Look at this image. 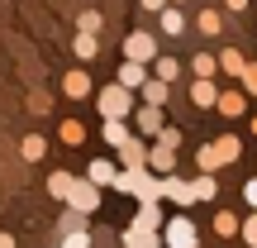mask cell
<instances>
[{"label":"cell","mask_w":257,"mask_h":248,"mask_svg":"<svg viewBox=\"0 0 257 248\" xmlns=\"http://www.w3.org/2000/svg\"><path fill=\"white\" fill-rule=\"evenodd\" d=\"M110 186H114V191H124V196H134L138 205H143V201H162V177L148 172V167H119Z\"/></svg>","instance_id":"6da1fadb"},{"label":"cell","mask_w":257,"mask_h":248,"mask_svg":"<svg viewBox=\"0 0 257 248\" xmlns=\"http://www.w3.org/2000/svg\"><path fill=\"white\" fill-rule=\"evenodd\" d=\"M95 110H100L105 120H128V115H134V91L119 86V81L100 86V91H95Z\"/></svg>","instance_id":"7a4b0ae2"},{"label":"cell","mask_w":257,"mask_h":248,"mask_svg":"<svg viewBox=\"0 0 257 248\" xmlns=\"http://www.w3.org/2000/svg\"><path fill=\"white\" fill-rule=\"evenodd\" d=\"M157 239H162V248H200V234H195L191 215H172V220H162Z\"/></svg>","instance_id":"3957f363"},{"label":"cell","mask_w":257,"mask_h":248,"mask_svg":"<svg viewBox=\"0 0 257 248\" xmlns=\"http://www.w3.org/2000/svg\"><path fill=\"white\" fill-rule=\"evenodd\" d=\"M62 205H72L76 215H95L100 210V186H95L91 177H72V191H67Z\"/></svg>","instance_id":"277c9868"},{"label":"cell","mask_w":257,"mask_h":248,"mask_svg":"<svg viewBox=\"0 0 257 248\" xmlns=\"http://www.w3.org/2000/svg\"><path fill=\"white\" fill-rule=\"evenodd\" d=\"M124 57L128 62H153L157 57V38L148 34V29H134V34L124 38Z\"/></svg>","instance_id":"5b68a950"},{"label":"cell","mask_w":257,"mask_h":248,"mask_svg":"<svg viewBox=\"0 0 257 248\" xmlns=\"http://www.w3.org/2000/svg\"><path fill=\"white\" fill-rule=\"evenodd\" d=\"M167 124L162 105H134V134L138 138H157V129Z\"/></svg>","instance_id":"8992f818"},{"label":"cell","mask_w":257,"mask_h":248,"mask_svg":"<svg viewBox=\"0 0 257 248\" xmlns=\"http://www.w3.org/2000/svg\"><path fill=\"white\" fill-rule=\"evenodd\" d=\"M119 167H148V138H138V134H128L119 148Z\"/></svg>","instance_id":"52a82bcc"},{"label":"cell","mask_w":257,"mask_h":248,"mask_svg":"<svg viewBox=\"0 0 257 248\" xmlns=\"http://www.w3.org/2000/svg\"><path fill=\"white\" fill-rule=\"evenodd\" d=\"M162 196H167V201H176L181 210H191V201H195V196H191V182H181V177H172V172H162Z\"/></svg>","instance_id":"ba28073f"},{"label":"cell","mask_w":257,"mask_h":248,"mask_svg":"<svg viewBox=\"0 0 257 248\" xmlns=\"http://www.w3.org/2000/svg\"><path fill=\"white\" fill-rule=\"evenodd\" d=\"M214 110H219L224 120H238V115L248 110V96H243V91H219V96H214Z\"/></svg>","instance_id":"9c48e42d"},{"label":"cell","mask_w":257,"mask_h":248,"mask_svg":"<svg viewBox=\"0 0 257 248\" xmlns=\"http://www.w3.org/2000/svg\"><path fill=\"white\" fill-rule=\"evenodd\" d=\"M148 172H176V148H167V143H153L148 148Z\"/></svg>","instance_id":"30bf717a"},{"label":"cell","mask_w":257,"mask_h":248,"mask_svg":"<svg viewBox=\"0 0 257 248\" xmlns=\"http://www.w3.org/2000/svg\"><path fill=\"white\" fill-rule=\"evenodd\" d=\"M128 229H143V234H157V229H162V210H157V201H143V205H138V215H134Z\"/></svg>","instance_id":"8fae6325"},{"label":"cell","mask_w":257,"mask_h":248,"mask_svg":"<svg viewBox=\"0 0 257 248\" xmlns=\"http://www.w3.org/2000/svg\"><path fill=\"white\" fill-rule=\"evenodd\" d=\"M214 96H219L214 76H195V81H191V105H200V110H214Z\"/></svg>","instance_id":"7c38bea8"},{"label":"cell","mask_w":257,"mask_h":248,"mask_svg":"<svg viewBox=\"0 0 257 248\" xmlns=\"http://www.w3.org/2000/svg\"><path fill=\"white\" fill-rule=\"evenodd\" d=\"M157 24H162V34H167V38L186 34V15H181V5H162V10H157Z\"/></svg>","instance_id":"4fadbf2b"},{"label":"cell","mask_w":257,"mask_h":248,"mask_svg":"<svg viewBox=\"0 0 257 248\" xmlns=\"http://www.w3.org/2000/svg\"><path fill=\"white\" fill-rule=\"evenodd\" d=\"M62 96H72V101H81V96H91V76H86L81 67H72V72L62 76Z\"/></svg>","instance_id":"5bb4252c"},{"label":"cell","mask_w":257,"mask_h":248,"mask_svg":"<svg viewBox=\"0 0 257 248\" xmlns=\"http://www.w3.org/2000/svg\"><path fill=\"white\" fill-rule=\"evenodd\" d=\"M148 76H153V72H148V62H128V57H124V67H119V86L138 91V86H143Z\"/></svg>","instance_id":"9a60e30c"},{"label":"cell","mask_w":257,"mask_h":248,"mask_svg":"<svg viewBox=\"0 0 257 248\" xmlns=\"http://www.w3.org/2000/svg\"><path fill=\"white\" fill-rule=\"evenodd\" d=\"M138 91H143V105H167V101H172V86H167V81H157V76H148Z\"/></svg>","instance_id":"2e32d148"},{"label":"cell","mask_w":257,"mask_h":248,"mask_svg":"<svg viewBox=\"0 0 257 248\" xmlns=\"http://www.w3.org/2000/svg\"><path fill=\"white\" fill-rule=\"evenodd\" d=\"M148 72H153L157 81H167V86H172L176 76H181V62H176V57H153V62H148Z\"/></svg>","instance_id":"e0dca14e"},{"label":"cell","mask_w":257,"mask_h":248,"mask_svg":"<svg viewBox=\"0 0 257 248\" xmlns=\"http://www.w3.org/2000/svg\"><path fill=\"white\" fill-rule=\"evenodd\" d=\"M114 172H119V167H114V162H110V157H95V162H91V167H86V177H91V182H95V186H100V191H105V186H110V182H114Z\"/></svg>","instance_id":"ac0fdd59"},{"label":"cell","mask_w":257,"mask_h":248,"mask_svg":"<svg viewBox=\"0 0 257 248\" xmlns=\"http://www.w3.org/2000/svg\"><path fill=\"white\" fill-rule=\"evenodd\" d=\"M224 162H229V157H224L214 143H200V153H195V167H200V172H219Z\"/></svg>","instance_id":"d6986e66"},{"label":"cell","mask_w":257,"mask_h":248,"mask_svg":"<svg viewBox=\"0 0 257 248\" xmlns=\"http://www.w3.org/2000/svg\"><path fill=\"white\" fill-rule=\"evenodd\" d=\"M195 29H200L205 38H219L224 34V15L219 10H200V15H195Z\"/></svg>","instance_id":"ffe728a7"},{"label":"cell","mask_w":257,"mask_h":248,"mask_svg":"<svg viewBox=\"0 0 257 248\" xmlns=\"http://www.w3.org/2000/svg\"><path fill=\"white\" fill-rule=\"evenodd\" d=\"M19 157H24V162H38V157H48V138H43V134H24V143H19Z\"/></svg>","instance_id":"44dd1931"},{"label":"cell","mask_w":257,"mask_h":248,"mask_svg":"<svg viewBox=\"0 0 257 248\" xmlns=\"http://www.w3.org/2000/svg\"><path fill=\"white\" fill-rule=\"evenodd\" d=\"M72 53H76V62H91V57L100 53V43H95V34H81V29H76V38H72Z\"/></svg>","instance_id":"7402d4cb"},{"label":"cell","mask_w":257,"mask_h":248,"mask_svg":"<svg viewBox=\"0 0 257 248\" xmlns=\"http://www.w3.org/2000/svg\"><path fill=\"white\" fill-rule=\"evenodd\" d=\"M191 196L195 201H214V196H219V182H214V172H200L191 182Z\"/></svg>","instance_id":"603a6c76"},{"label":"cell","mask_w":257,"mask_h":248,"mask_svg":"<svg viewBox=\"0 0 257 248\" xmlns=\"http://www.w3.org/2000/svg\"><path fill=\"white\" fill-rule=\"evenodd\" d=\"M100 138H105L110 148H119L124 138H128V124H124V120H105V124H100Z\"/></svg>","instance_id":"cb8c5ba5"},{"label":"cell","mask_w":257,"mask_h":248,"mask_svg":"<svg viewBox=\"0 0 257 248\" xmlns=\"http://www.w3.org/2000/svg\"><path fill=\"white\" fill-rule=\"evenodd\" d=\"M214 234H219V239H238V215L219 210V215H214Z\"/></svg>","instance_id":"d4e9b609"},{"label":"cell","mask_w":257,"mask_h":248,"mask_svg":"<svg viewBox=\"0 0 257 248\" xmlns=\"http://www.w3.org/2000/svg\"><path fill=\"white\" fill-rule=\"evenodd\" d=\"M214 62H219V72H229V76H238V72H243V62H248V57H243L238 48H224V53L214 57Z\"/></svg>","instance_id":"484cf974"},{"label":"cell","mask_w":257,"mask_h":248,"mask_svg":"<svg viewBox=\"0 0 257 248\" xmlns=\"http://www.w3.org/2000/svg\"><path fill=\"white\" fill-rule=\"evenodd\" d=\"M124 248H162V239L143 234V229H124Z\"/></svg>","instance_id":"4316f807"},{"label":"cell","mask_w":257,"mask_h":248,"mask_svg":"<svg viewBox=\"0 0 257 248\" xmlns=\"http://www.w3.org/2000/svg\"><path fill=\"white\" fill-rule=\"evenodd\" d=\"M67 191H72V172H53L48 177V196H53V201H67Z\"/></svg>","instance_id":"83f0119b"},{"label":"cell","mask_w":257,"mask_h":248,"mask_svg":"<svg viewBox=\"0 0 257 248\" xmlns=\"http://www.w3.org/2000/svg\"><path fill=\"white\" fill-rule=\"evenodd\" d=\"M62 143L81 148V143H86V124H81V120H62Z\"/></svg>","instance_id":"f1b7e54d"},{"label":"cell","mask_w":257,"mask_h":248,"mask_svg":"<svg viewBox=\"0 0 257 248\" xmlns=\"http://www.w3.org/2000/svg\"><path fill=\"white\" fill-rule=\"evenodd\" d=\"M191 72H195V76H214V72H219L214 53H195V57H191Z\"/></svg>","instance_id":"f546056e"},{"label":"cell","mask_w":257,"mask_h":248,"mask_svg":"<svg viewBox=\"0 0 257 248\" xmlns=\"http://www.w3.org/2000/svg\"><path fill=\"white\" fill-rule=\"evenodd\" d=\"M214 148H219V153L229 157V162H238V153H243V143H238L233 134H219V138H214Z\"/></svg>","instance_id":"4dcf8cb0"},{"label":"cell","mask_w":257,"mask_h":248,"mask_svg":"<svg viewBox=\"0 0 257 248\" xmlns=\"http://www.w3.org/2000/svg\"><path fill=\"white\" fill-rule=\"evenodd\" d=\"M62 248H91V234L76 224V229H62Z\"/></svg>","instance_id":"1f68e13d"},{"label":"cell","mask_w":257,"mask_h":248,"mask_svg":"<svg viewBox=\"0 0 257 248\" xmlns=\"http://www.w3.org/2000/svg\"><path fill=\"white\" fill-rule=\"evenodd\" d=\"M238 239L248 243V248H257V210L248 215V220H238Z\"/></svg>","instance_id":"d6a6232c"},{"label":"cell","mask_w":257,"mask_h":248,"mask_svg":"<svg viewBox=\"0 0 257 248\" xmlns=\"http://www.w3.org/2000/svg\"><path fill=\"white\" fill-rule=\"evenodd\" d=\"M238 81H243V96H257V62H243Z\"/></svg>","instance_id":"836d02e7"},{"label":"cell","mask_w":257,"mask_h":248,"mask_svg":"<svg viewBox=\"0 0 257 248\" xmlns=\"http://www.w3.org/2000/svg\"><path fill=\"white\" fill-rule=\"evenodd\" d=\"M76 29H81V34H100V15H95V10H81V15H76Z\"/></svg>","instance_id":"e575fe53"},{"label":"cell","mask_w":257,"mask_h":248,"mask_svg":"<svg viewBox=\"0 0 257 248\" xmlns=\"http://www.w3.org/2000/svg\"><path fill=\"white\" fill-rule=\"evenodd\" d=\"M153 143H167V148H181V129H157V138H153Z\"/></svg>","instance_id":"d590c367"},{"label":"cell","mask_w":257,"mask_h":248,"mask_svg":"<svg viewBox=\"0 0 257 248\" xmlns=\"http://www.w3.org/2000/svg\"><path fill=\"white\" fill-rule=\"evenodd\" d=\"M29 110H34V115H48V110H53V101H48L43 91H34V96H29Z\"/></svg>","instance_id":"8d00e7d4"},{"label":"cell","mask_w":257,"mask_h":248,"mask_svg":"<svg viewBox=\"0 0 257 248\" xmlns=\"http://www.w3.org/2000/svg\"><path fill=\"white\" fill-rule=\"evenodd\" d=\"M243 201H248L252 210H257V177H252V182H243Z\"/></svg>","instance_id":"74e56055"},{"label":"cell","mask_w":257,"mask_h":248,"mask_svg":"<svg viewBox=\"0 0 257 248\" xmlns=\"http://www.w3.org/2000/svg\"><path fill=\"white\" fill-rule=\"evenodd\" d=\"M224 10H229V15H238V10H248V0H224Z\"/></svg>","instance_id":"f35d334b"},{"label":"cell","mask_w":257,"mask_h":248,"mask_svg":"<svg viewBox=\"0 0 257 248\" xmlns=\"http://www.w3.org/2000/svg\"><path fill=\"white\" fill-rule=\"evenodd\" d=\"M138 5H143V10H153V15H157V10H162V5H172V0H138Z\"/></svg>","instance_id":"ab89813d"},{"label":"cell","mask_w":257,"mask_h":248,"mask_svg":"<svg viewBox=\"0 0 257 248\" xmlns=\"http://www.w3.org/2000/svg\"><path fill=\"white\" fill-rule=\"evenodd\" d=\"M0 248H15V234H0Z\"/></svg>","instance_id":"60d3db41"},{"label":"cell","mask_w":257,"mask_h":248,"mask_svg":"<svg viewBox=\"0 0 257 248\" xmlns=\"http://www.w3.org/2000/svg\"><path fill=\"white\" fill-rule=\"evenodd\" d=\"M252 134H257V115H252Z\"/></svg>","instance_id":"b9f144b4"},{"label":"cell","mask_w":257,"mask_h":248,"mask_svg":"<svg viewBox=\"0 0 257 248\" xmlns=\"http://www.w3.org/2000/svg\"><path fill=\"white\" fill-rule=\"evenodd\" d=\"M172 5H186V0H172Z\"/></svg>","instance_id":"7bdbcfd3"},{"label":"cell","mask_w":257,"mask_h":248,"mask_svg":"<svg viewBox=\"0 0 257 248\" xmlns=\"http://www.w3.org/2000/svg\"><path fill=\"white\" fill-rule=\"evenodd\" d=\"M57 248H62V243H57Z\"/></svg>","instance_id":"ee69618b"}]
</instances>
